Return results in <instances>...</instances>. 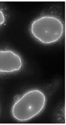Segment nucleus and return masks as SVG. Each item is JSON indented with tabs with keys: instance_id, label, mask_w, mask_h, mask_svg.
Returning a JSON list of instances; mask_svg holds the SVG:
<instances>
[{
	"instance_id": "1",
	"label": "nucleus",
	"mask_w": 66,
	"mask_h": 125,
	"mask_svg": "<svg viewBox=\"0 0 66 125\" xmlns=\"http://www.w3.org/2000/svg\"><path fill=\"white\" fill-rule=\"evenodd\" d=\"M46 102V96L42 91L38 89L30 90L14 103L12 115L19 121L31 120L42 111Z\"/></svg>"
},
{
	"instance_id": "2",
	"label": "nucleus",
	"mask_w": 66,
	"mask_h": 125,
	"mask_svg": "<svg viewBox=\"0 0 66 125\" xmlns=\"http://www.w3.org/2000/svg\"><path fill=\"white\" fill-rule=\"evenodd\" d=\"M32 35L41 43L53 44L62 38L65 32L62 21L58 17L46 15L37 18L30 27Z\"/></svg>"
},
{
	"instance_id": "3",
	"label": "nucleus",
	"mask_w": 66,
	"mask_h": 125,
	"mask_svg": "<svg viewBox=\"0 0 66 125\" xmlns=\"http://www.w3.org/2000/svg\"><path fill=\"white\" fill-rule=\"evenodd\" d=\"M22 66V59L18 53L10 49L0 50V73L18 72Z\"/></svg>"
},
{
	"instance_id": "4",
	"label": "nucleus",
	"mask_w": 66,
	"mask_h": 125,
	"mask_svg": "<svg viewBox=\"0 0 66 125\" xmlns=\"http://www.w3.org/2000/svg\"><path fill=\"white\" fill-rule=\"evenodd\" d=\"M5 21H6V17L5 14L3 10L0 9V26L3 24Z\"/></svg>"
}]
</instances>
